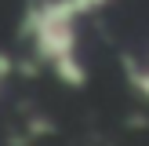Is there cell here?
<instances>
[{
  "label": "cell",
  "instance_id": "cell-1",
  "mask_svg": "<svg viewBox=\"0 0 149 146\" xmlns=\"http://www.w3.org/2000/svg\"><path fill=\"white\" fill-rule=\"evenodd\" d=\"M77 7L73 0H36L26 7L22 33L33 40L36 55L47 58L51 66L77 55Z\"/></svg>",
  "mask_w": 149,
  "mask_h": 146
},
{
  "label": "cell",
  "instance_id": "cell-2",
  "mask_svg": "<svg viewBox=\"0 0 149 146\" xmlns=\"http://www.w3.org/2000/svg\"><path fill=\"white\" fill-rule=\"evenodd\" d=\"M55 73H58V80H62V84H69V88H84V84H87V69H84V62H80L77 55L65 58V62H58Z\"/></svg>",
  "mask_w": 149,
  "mask_h": 146
},
{
  "label": "cell",
  "instance_id": "cell-3",
  "mask_svg": "<svg viewBox=\"0 0 149 146\" xmlns=\"http://www.w3.org/2000/svg\"><path fill=\"white\" fill-rule=\"evenodd\" d=\"M124 77H127V84L149 102V66H138V62H131V58H124Z\"/></svg>",
  "mask_w": 149,
  "mask_h": 146
},
{
  "label": "cell",
  "instance_id": "cell-4",
  "mask_svg": "<svg viewBox=\"0 0 149 146\" xmlns=\"http://www.w3.org/2000/svg\"><path fill=\"white\" fill-rule=\"evenodd\" d=\"M102 4H106V0H73V7H77V15H87V11H98Z\"/></svg>",
  "mask_w": 149,
  "mask_h": 146
},
{
  "label": "cell",
  "instance_id": "cell-5",
  "mask_svg": "<svg viewBox=\"0 0 149 146\" xmlns=\"http://www.w3.org/2000/svg\"><path fill=\"white\" fill-rule=\"evenodd\" d=\"M15 69V62H11V55H4V51H0V84H4L7 80V73Z\"/></svg>",
  "mask_w": 149,
  "mask_h": 146
}]
</instances>
